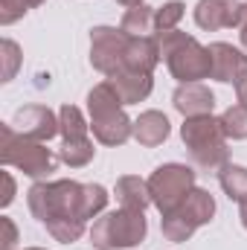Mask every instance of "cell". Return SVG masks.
<instances>
[{
    "label": "cell",
    "mask_w": 247,
    "mask_h": 250,
    "mask_svg": "<svg viewBox=\"0 0 247 250\" xmlns=\"http://www.w3.org/2000/svg\"><path fill=\"white\" fill-rule=\"evenodd\" d=\"M108 204V192L99 184H76V181H53L35 184L29 189L32 215L47 224V230L59 242H76L84 230L87 218H96Z\"/></svg>",
    "instance_id": "1"
},
{
    "label": "cell",
    "mask_w": 247,
    "mask_h": 250,
    "mask_svg": "<svg viewBox=\"0 0 247 250\" xmlns=\"http://www.w3.org/2000/svg\"><path fill=\"white\" fill-rule=\"evenodd\" d=\"M123 96L117 87L105 79L87 93V108H90V128L93 137L105 146H123L125 140L134 134V123L123 114Z\"/></svg>",
    "instance_id": "2"
},
{
    "label": "cell",
    "mask_w": 247,
    "mask_h": 250,
    "mask_svg": "<svg viewBox=\"0 0 247 250\" xmlns=\"http://www.w3.org/2000/svg\"><path fill=\"white\" fill-rule=\"evenodd\" d=\"M157 47H160V56L166 59L172 76L189 84V82H201V79H209L212 76V56H209V47H201L192 35L184 32H157Z\"/></svg>",
    "instance_id": "3"
},
{
    "label": "cell",
    "mask_w": 247,
    "mask_h": 250,
    "mask_svg": "<svg viewBox=\"0 0 247 250\" xmlns=\"http://www.w3.org/2000/svg\"><path fill=\"white\" fill-rule=\"evenodd\" d=\"M181 134H184L186 148L198 166H204V169L227 166V134L221 128V120H215L212 114L189 117Z\"/></svg>",
    "instance_id": "4"
},
{
    "label": "cell",
    "mask_w": 247,
    "mask_h": 250,
    "mask_svg": "<svg viewBox=\"0 0 247 250\" xmlns=\"http://www.w3.org/2000/svg\"><path fill=\"white\" fill-rule=\"evenodd\" d=\"M143 239H145L143 209H128V207L117 209V212H105L102 218H96V224L90 230V242L99 250L134 248Z\"/></svg>",
    "instance_id": "5"
},
{
    "label": "cell",
    "mask_w": 247,
    "mask_h": 250,
    "mask_svg": "<svg viewBox=\"0 0 247 250\" xmlns=\"http://www.w3.org/2000/svg\"><path fill=\"white\" fill-rule=\"evenodd\" d=\"M0 137H3V151L0 154H3L6 166H18L29 178H44L56 169V157L38 140H29V137L18 134L12 125H3Z\"/></svg>",
    "instance_id": "6"
},
{
    "label": "cell",
    "mask_w": 247,
    "mask_h": 250,
    "mask_svg": "<svg viewBox=\"0 0 247 250\" xmlns=\"http://www.w3.org/2000/svg\"><path fill=\"white\" fill-rule=\"evenodd\" d=\"M212 215H215V201H212V195L204 192V189H192L172 212L163 215V233H166L172 242H186L201 224L212 221Z\"/></svg>",
    "instance_id": "7"
},
{
    "label": "cell",
    "mask_w": 247,
    "mask_h": 250,
    "mask_svg": "<svg viewBox=\"0 0 247 250\" xmlns=\"http://www.w3.org/2000/svg\"><path fill=\"white\" fill-rule=\"evenodd\" d=\"M195 189V172L181 163H166L160 166L151 178H148V192H151V204L166 215L172 212L186 195Z\"/></svg>",
    "instance_id": "8"
},
{
    "label": "cell",
    "mask_w": 247,
    "mask_h": 250,
    "mask_svg": "<svg viewBox=\"0 0 247 250\" xmlns=\"http://www.w3.org/2000/svg\"><path fill=\"white\" fill-rule=\"evenodd\" d=\"M128 44V35L123 29H111V26H96L90 35V62L96 70H102L105 76H114L123 70V53Z\"/></svg>",
    "instance_id": "9"
},
{
    "label": "cell",
    "mask_w": 247,
    "mask_h": 250,
    "mask_svg": "<svg viewBox=\"0 0 247 250\" xmlns=\"http://www.w3.org/2000/svg\"><path fill=\"white\" fill-rule=\"evenodd\" d=\"M247 0H201L195 6V23L201 29H224L239 26L245 21Z\"/></svg>",
    "instance_id": "10"
},
{
    "label": "cell",
    "mask_w": 247,
    "mask_h": 250,
    "mask_svg": "<svg viewBox=\"0 0 247 250\" xmlns=\"http://www.w3.org/2000/svg\"><path fill=\"white\" fill-rule=\"evenodd\" d=\"M15 125H18V134H23V137H29V140H38V143H44V140H50V137H56V134L62 131V123H59V120L53 117V111L44 108V105L21 108L18 117H15Z\"/></svg>",
    "instance_id": "11"
},
{
    "label": "cell",
    "mask_w": 247,
    "mask_h": 250,
    "mask_svg": "<svg viewBox=\"0 0 247 250\" xmlns=\"http://www.w3.org/2000/svg\"><path fill=\"white\" fill-rule=\"evenodd\" d=\"M209 56H212V79L239 84L247 76V56L242 50H236V47L218 41V44L209 47Z\"/></svg>",
    "instance_id": "12"
},
{
    "label": "cell",
    "mask_w": 247,
    "mask_h": 250,
    "mask_svg": "<svg viewBox=\"0 0 247 250\" xmlns=\"http://www.w3.org/2000/svg\"><path fill=\"white\" fill-rule=\"evenodd\" d=\"M212 105H215V96L209 87H204L201 82H189V84H181L175 90V108L184 114L186 120L189 117H204V114H212Z\"/></svg>",
    "instance_id": "13"
},
{
    "label": "cell",
    "mask_w": 247,
    "mask_h": 250,
    "mask_svg": "<svg viewBox=\"0 0 247 250\" xmlns=\"http://www.w3.org/2000/svg\"><path fill=\"white\" fill-rule=\"evenodd\" d=\"M108 82L117 87V93L123 96L125 105L143 102V99L151 93V73H131V70H123V73L111 76Z\"/></svg>",
    "instance_id": "14"
},
{
    "label": "cell",
    "mask_w": 247,
    "mask_h": 250,
    "mask_svg": "<svg viewBox=\"0 0 247 250\" xmlns=\"http://www.w3.org/2000/svg\"><path fill=\"white\" fill-rule=\"evenodd\" d=\"M134 137L143 146H160L169 137V120L160 111H145L137 123H134Z\"/></svg>",
    "instance_id": "15"
},
{
    "label": "cell",
    "mask_w": 247,
    "mask_h": 250,
    "mask_svg": "<svg viewBox=\"0 0 247 250\" xmlns=\"http://www.w3.org/2000/svg\"><path fill=\"white\" fill-rule=\"evenodd\" d=\"M117 198H120V204L128 207V209H145V207L151 204L148 181H140V178H134V175L120 178V181H117Z\"/></svg>",
    "instance_id": "16"
},
{
    "label": "cell",
    "mask_w": 247,
    "mask_h": 250,
    "mask_svg": "<svg viewBox=\"0 0 247 250\" xmlns=\"http://www.w3.org/2000/svg\"><path fill=\"white\" fill-rule=\"evenodd\" d=\"M123 29L125 35H134V38H145L151 29H157L154 26V9H148V6H131L128 12H125L123 18Z\"/></svg>",
    "instance_id": "17"
},
{
    "label": "cell",
    "mask_w": 247,
    "mask_h": 250,
    "mask_svg": "<svg viewBox=\"0 0 247 250\" xmlns=\"http://www.w3.org/2000/svg\"><path fill=\"white\" fill-rule=\"evenodd\" d=\"M218 181H221V189L230 195V198H236L239 204L247 201V169L245 166H221V172H218Z\"/></svg>",
    "instance_id": "18"
},
{
    "label": "cell",
    "mask_w": 247,
    "mask_h": 250,
    "mask_svg": "<svg viewBox=\"0 0 247 250\" xmlns=\"http://www.w3.org/2000/svg\"><path fill=\"white\" fill-rule=\"evenodd\" d=\"M59 123H62L64 143H67V140H87V125L82 120V111H79V108L64 105L62 114H59Z\"/></svg>",
    "instance_id": "19"
},
{
    "label": "cell",
    "mask_w": 247,
    "mask_h": 250,
    "mask_svg": "<svg viewBox=\"0 0 247 250\" xmlns=\"http://www.w3.org/2000/svg\"><path fill=\"white\" fill-rule=\"evenodd\" d=\"M93 143L90 140H67L62 146V151H59V157H62L67 166H84L90 157H93Z\"/></svg>",
    "instance_id": "20"
},
{
    "label": "cell",
    "mask_w": 247,
    "mask_h": 250,
    "mask_svg": "<svg viewBox=\"0 0 247 250\" xmlns=\"http://www.w3.org/2000/svg\"><path fill=\"white\" fill-rule=\"evenodd\" d=\"M221 128L227 137L233 140H245L247 137V108L245 105H233L221 114Z\"/></svg>",
    "instance_id": "21"
},
{
    "label": "cell",
    "mask_w": 247,
    "mask_h": 250,
    "mask_svg": "<svg viewBox=\"0 0 247 250\" xmlns=\"http://www.w3.org/2000/svg\"><path fill=\"white\" fill-rule=\"evenodd\" d=\"M181 18H184V3L172 0V3H166L154 12V26H157V32H172Z\"/></svg>",
    "instance_id": "22"
},
{
    "label": "cell",
    "mask_w": 247,
    "mask_h": 250,
    "mask_svg": "<svg viewBox=\"0 0 247 250\" xmlns=\"http://www.w3.org/2000/svg\"><path fill=\"white\" fill-rule=\"evenodd\" d=\"M38 3H44V0H3L0 3V21L3 23H15L23 12H29Z\"/></svg>",
    "instance_id": "23"
},
{
    "label": "cell",
    "mask_w": 247,
    "mask_h": 250,
    "mask_svg": "<svg viewBox=\"0 0 247 250\" xmlns=\"http://www.w3.org/2000/svg\"><path fill=\"white\" fill-rule=\"evenodd\" d=\"M3 62H6L3 82H9V79L15 76V67H18V44H15V41H3Z\"/></svg>",
    "instance_id": "24"
},
{
    "label": "cell",
    "mask_w": 247,
    "mask_h": 250,
    "mask_svg": "<svg viewBox=\"0 0 247 250\" xmlns=\"http://www.w3.org/2000/svg\"><path fill=\"white\" fill-rule=\"evenodd\" d=\"M3 227H6V250H12V245H15V224L9 218H3Z\"/></svg>",
    "instance_id": "25"
},
{
    "label": "cell",
    "mask_w": 247,
    "mask_h": 250,
    "mask_svg": "<svg viewBox=\"0 0 247 250\" xmlns=\"http://www.w3.org/2000/svg\"><path fill=\"white\" fill-rule=\"evenodd\" d=\"M3 184H6V195H3V207L12 201V192H15V184H12V175L9 172H3Z\"/></svg>",
    "instance_id": "26"
},
{
    "label": "cell",
    "mask_w": 247,
    "mask_h": 250,
    "mask_svg": "<svg viewBox=\"0 0 247 250\" xmlns=\"http://www.w3.org/2000/svg\"><path fill=\"white\" fill-rule=\"evenodd\" d=\"M236 93H239V105H245V108H247V76L236 84Z\"/></svg>",
    "instance_id": "27"
},
{
    "label": "cell",
    "mask_w": 247,
    "mask_h": 250,
    "mask_svg": "<svg viewBox=\"0 0 247 250\" xmlns=\"http://www.w3.org/2000/svg\"><path fill=\"white\" fill-rule=\"evenodd\" d=\"M242 44L247 47V12H245V21H242Z\"/></svg>",
    "instance_id": "28"
},
{
    "label": "cell",
    "mask_w": 247,
    "mask_h": 250,
    "mask_svg": "<svg viewBox=\"0 0 247 250\" xmlns=\"http://www.w3.org/2000/svg\"><path fill=\"white\" fill-rule=\"evenodd\" d=\"M242 224L247 227V201H242Z\"/></svg>",
    "instance_id": "29"
},
{
    "label": "cell",
    "mask_w": 247,
    "mask_h": 250,
    "mask_svg": "<svg viewBox=\"0 0 247 250\" xmlns=\"http://www.w3.org/2000/svg\"><path fill=\"white\" fill-rule=\"evenodd\" d=\"M120 3H123V6H140L143 0H120Z\"/></svg>",
    "instance_id": "30"
}]
</instances>
